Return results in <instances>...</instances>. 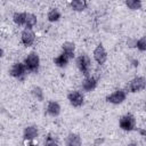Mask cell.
I'll return each instance as SVG.
<instances>
[{
    "mask_svg": "<svg viewBox=\"0 0 146 146\" xmlns=\"http://www.w3.org/2000/svg\"><path fill=\"white\" fill-rule=\"evenodd\" d=\"M23 64L25 65V68L27 72L36 73L40 67V57L36 52H30L25 58Z\"/></svg>",
    "mask_w": 146,
    "mask_h": 146,
    "instance_id": "obj_1",
    "label": "cell"
},
{
    "mask_svg": "<svg viewBox=\"0 0 146 146\" xmlns=\"http://www.w3.org/2000/svg\"><path fill=\"white\" fill-rule=\"evenodd\" d=\"M75 64L79 68V71L84 75V76H89L90 75V70H91V60L89 58L88 55L86 54H81L76 57L75 59Z\"/></svg>",
    "mask_w": 146,
    "mask_h": 146,
    "instance_id": "obj_2",
    "label": "cell"
},
{
    "mask_svg": "<svg viewBox=\"0 0 146 146\" xmlns=\"http://www.w3.org/2000/svg\"><path fill=\"white\" fill-rule=\"evenodd\" d=\"M119 125L124 131H132L136 128V119L132 114H124L120 117Z\"/></svg>",
    "mask_w": 146,
    "mask_h": 146,
    "instance_id": "obj_3",
    "label": "cell"
},
{
    "mask_svg": "<svg viewBox=\"0 0 146 146\" xmlns=\"http://www.w3.org/2000/svg\"><path fill=\"white\" fill-rule=\"evenodd\" d=\"M27 71L25 68V65L21 62H17V63H14L11 65V67L9 68V74L15 78V79H18V80H23L26 75Z\"/></svg>",
    "mask_w": 146,
    "mask_h": 146,
    "instance_id": "obj_4",
    "label": "cell"
},
{
    "mask_svg": "<svg viewBox=\"0 0 146 146\" xmlns=\"http://www.w3.org/2000/svg\"><path fill=\"white\" fill-rule=\"evenodd\" d=\"M146 87V80L144 76H137L133 78L129 83H128V90L130 92H139L144 90Z\"/></svg>",
    "mask_w": 146,
    "mask_h": 146,
    "instance_id": "obj_5",
    "label": "cell"
},
{
    "mask_svg": "<svg viewBox=\"0 0 146 146\" xmlns=\"http://www.w3.org/2000/svg\"><path fill=\"white\" fill-rule=\"evenodd\" d=\"M125 98H127V92L123 89H117L112 94H110L106 97V100L113 105H119V104H122L125 100Z\"/></svg>",
    "mask_w": 146,
    "mask_h": 146,
    "instance_id": "obj_6",
    "label": "cell"
},
{
    "mask_svg": "<svg viewBox=\"0 0 146 146\" xmlns=\"http://www.w3.org/2000/svg\"><path fill=\"white\" fill-rule=\"evenodd\" d=\"M67 99L70 102V104L74 107H80L83 105L84 103V96L81 91L79 90H73V91H70L67 94Z\"/></svg>",
    "mask_w": 146,
    "mask_h": 146,
    "instance_id": "obj_7",
    "label": "cell"
},
{
    "mask_svg": "<svg viewBox=\"0 0 146 146\" xmlns=\"http://www.w3.org/2000/svg\"><path fill=\"white\" fill-rule=\"evenodd\" d=\"M94 59L97 62V64L103 65L107 59V52L102 43L97 44V47L94 50Z\"/></svg>",
    "mask_w": 146,
    "mask_h": 146,
    "instance_id": "obj_8",
    "label": "cell"
},
{
    "mask_svg": "<svg viewBox=\"0 0 146 146\" xmlns=\"http://www.w3.org/2000/svg\"><path fill=\"white\" fill-rule=\"evenodd\" d=\"M21 41L25 47H30L35 41V33L30 29H24L21 34Z\"/></svg>",
    "mask_w": 146,
    "mask_h": 146,
    "instance_id": "obj_9",
    "label": "cell"
},
{
    "mask_svg": "<svg viewBox=\"0 0 146 146\" xmlns=\"http://www.w3.org/2000/svg\"><path fill=\"white\" fill-rule=\"evenodd\" d=\"M97 83H98L97 79L95 76H92V75H89V76H86V79L82 81V84L81 86H82V89L84 91L89 92V91H92V90L96 89Z\"/></svg>",
    "mask_w": 146,
    "mask_h": 146,
    "instance_id": "obj_10",
    "label": "cell"
},
{
    "mask_svg": "<svg viewBox=\"0 0 146 146\" xmlns=\"http://www.w3.org/2000/svg\"><path fill=\"white\" fill-rule=\"evenodd\" d=\"M39 136V130L35 125H27L23 131V137L25 140H33Z\"/></svg>",
    "mask_w": 146,
    "mask_h": 146,
    "instance_id": "obj_11",
    "label": "cell"
},
{
    "mask_svg": "<svg viewBox=\"0 0 146 146\" xmlns=\"http://www.w3.org/2000/svg\"><path fill=\"white\" fill-rule=\"evenodd\" d=\"M47 113L50 116H58L60 113V105L56 100H49L47 104Z\"/></svg>",
    "mask_w": 146,
    "mask_h": 146,
    "instance_id": "obj_12",
    "label": "cell"
},
{
    "mask_svg": "<svg viewBox=\"0 0 146 146\" xmlns=\"http://www.w3.org/2000/svg\"><path fill=\"white\" fill-rule=\"evenodd\" d=\"M66 146H81L82 145V139L78 133H68L66 139H65Z\"/></svg>",
    "mask_w": 146,
    "mask_h": 146,
    "instance_id": "obj_13",
    "label": "cell"
},
{
    "mask_svg": "<svg viewBox=\"0 0 146 146\" xmlns=\"http://www.w3.org/2000/svg\"><path fill=\"white\" fill-rule=\"evenodd\" d=\"M62 50L63 54H65L70 59H72L74 57V51H75V44L71 41H65L62 44Z\"/></svg>",
    "mask_w": 146,
    "mask_h": 146,
    "instance_id": "obj_14",
    "label": "cell"
},
{
    "mask_svg": "<svg viewBox=\"0 0 146 146\" xmlns=\"http://www.w3.org/2000/svg\"><path fill=\"white\" fill-rule=\"evenodd\" d=\"M62 17V14H60V10L58 8H51L48 14H47V19L50 22V23H55V22H58Z\"/></svg>",
    "mask_w": 146,
    "mask_h": 146,
    "instance_id": "obj_15",
    "label": "cell"
},
{
    "mask_svg": "<svg viewBox=\"0 0 146 146\" xmlns=\"http://www.w3.org/2000/svg\"><path fill=\"white\" fill-rule=\"evenodd\" d=\"M70 60H71V59H70L65 54H63V52L59 54L58 56H56V57L54 58V63H55V65L58 66V67H66Z\"/></svg>",
    "mask_w": 146,
    "mask_h": 146,
    "instance_id": "obj_16",
    "label": "cell"
},
{
    "mask_svg": "<svg viewBox=\"0 0 146 146\" xmlns=\"http://www.w3.org/2000/svg\"><path fill=\"white\" fill-rule=\"evenodd\" d=\"M70 6L75 11H82L87 8V2L84 0H73L70 2Z\"/></svg>",
    "mask_w": 146,
    "mask_h": 146,
    "instance_id": "obj_17",
    "label": "cell"
},
{
    "mask_svg": "<svg viewBox=\"0 0 146 146\" xmlns=\"http://www.w3.org/2000/svg\"><path fill=\"white\" fill-rule=\"evenodd\" d=\"M25 18H26V13H21V11H16L13 15V21L16 25L22 26L25 25Z\"/></svg>",
    "mask_w": 146,
    "mask_h": 146,
    "instance_id": "obj_18",
    "label": "cell"
},
{
    "mask_svg": "<svg viewBox=\"0 0 146 146\" xmlns=\"http://www.w3.org/2000/svg\"><path fill=\"white\" fill-rule=\"evenodd\" d=\"M36 22H38V19H36V16L34 14L26 13V18H25V27L26 29L32 30V27L34 25H36Z\"/></svg>",
    "mask_w": 146,
    "mask_h": 146,
    "instance_id": "obj_19",
    "label": "cell"
},
{
    "mask_svg": "<svg viewBox=\"0 0 146 146\" xmlns=\"http://www.w3.org/2000/svg\"><path fill=\"white\" fill-rule=\"evenodd\" d=\"M31 92H32V96H33L36 100L42 102V100L44 99V94H43V90H42L41 87H39V86H34V87L32 88Z\"/></svg>",
    "mask_w": 146,
    "mask_h": 146,
    "instance_id": "obj_20",
    "label": "cell"
},
{
    "mask_svg": "<svg viewBox=\"0 0 146 146\" xmlns=\"http://www.w3.org/2000/svg\"><path fill=\"white\" fill-rule=\"evenodd\" d=\"M125 6L131 10H138L141 8V1L140 0H127Z\"/></svg>",
    "mask_w": 146,
    "mask_h": 146,
    "instance_id": "obj_21",
    "label": "cell"
},
{
    "mask_svg": "<svg viewBox=\"0 0 146 146\" xmlns=\"http://www.w3.org/2000/svg\"><path fill=\"white\" fill-rule=\"evenodd\" d=\"M136 48L139 50V51H145L146 50V36H141L140 39L137 40L136 42Z\"/></svg>",
    "mask_w": 146,
    "mask_h": 146,
    "instance_id": "obj_22",
    "label": "cell"
},
{
    "mask_svg": "<svg viewBox=\"0 0 146 146\" xmlns=\"http://www.w3.org/2000/svg\"><path fill=\"white\" fill-rule=\"evenodd\" d=\"M44 146H59V144H58L57 139L54 136L48 135V137L44 140Z\"/></svg>",
    "mask_w": 146,
    "mask_h": 146,
    "instance_id": "obj_23",
    "label": "cell"
},
{
    "mask_svg": "<svg viewBox=\"0 0 146 146\" xmlns=\"http://www.w3.org/2000/svg\"><path fill=\"white\" fill-rule=\"evenodd\" d=\"M136 42H137V39L135 38H129L127 40V46L129 48H136Z\"/></svg>",
    "mask_w": 146,
    "mask_h": 146,
    "instance_id": "obj_24",
    "label": "cell"
},
{
    "mask_svg": "<svg viewBox=\"0 0 146 146\" xmlns=\"http://www.w3.org/2000/svg\"><path fill=\"white\" fill-rule=\"evenodd\" d=\"M131 63H132V65H133L135 67H137V66L139 65V62H138V59H132V60H131Z\"/></svg>",
    "mask_w": 146,
    "mask_h": 146,
    "instance_id": "obj_25",
    "label": "cell"
},
{
    "mask_svg": "<svg viewBox=\"0 0 146 146\" xmlns=\"http://www.w3.org/2000/svg\"><path fill=\"white\" fill-rule=\"evenodd\" d=\"M139 133H140L141 136H145V133H146V132H145V129H140V130H139Z\"/></svg>",
    "mask_w": 146,
    "mask_h": 146,
    "instance_id": "obj_26",
    "label": "cell"
},
{
    "mask_svg": "<svg viewBox=\"0 0 146 146\" xmlns=\"http://www.w3.org/2000/svg\"><path fill=\"white\" fill-rule=\"evenodd\" d=\"M127 146H138L137 144H135V143H131V144H128Z\"/></svg>",
    "mask_w": 146,
    "mask_h": 146,
    "instance_id": "obj_27",
    "label": "cell"
},
{
    "mask_svg": "<svg viewBox=\"0 0 146 146\" xmlns=\"http://www.w3.org/2000/svg\"><path fill=\"white\" fill-rule=\"evenodd\" d=\"M2 56H3V50H2L1 48H0V58H1Z\"/></svg>",
    "mask_w": 146,
    "mask_h": 146,
    "instance_id": "obj_28",
    "label": "cell"
},
{
    "mask_svg": "<svg viewBox=\"0 0 146 146\" xmlns=\"http://www.w3.org/2000/svg\"><path fill=\"white\" fill-rule=\"evenodd\" d=\"M27 146H38V145H35V144H30V145H27Z\"/></svg>",
    "mask_w": 146,
    "mask_h": 146,
    "instance_id": "obj_29",
    "label": "cell"
}]
</instances>
